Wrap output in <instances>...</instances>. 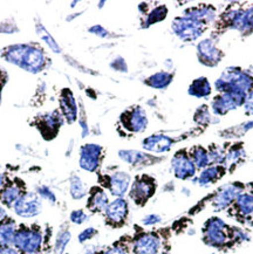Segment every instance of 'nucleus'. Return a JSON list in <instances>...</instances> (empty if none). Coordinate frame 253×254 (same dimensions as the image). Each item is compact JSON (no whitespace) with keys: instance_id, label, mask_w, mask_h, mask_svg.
Wrapping results in <instances>:
<instances>
[{"instance_id":"35","label":"nucleus","mask_w":253,"mask_h":254,"mask_svg":"<svg viewBox=\"0 0 253 254\" xmlns=\"http://www.w3.org/2000/svg\"><path fill=\"white\" fill-rule=\"evenodd\" d=\"M0 254H21L14 246H2L0 247Z\"/></svg>"},{"instance_id":"32","label":"nucleus","mask_w":253,"mask_h":254,"mask_svg":"<svg viewBox=\"0 0 253 254\" xmlns=\"http://www.w3.org/2000/svg\"><path fill=\"white\" fill-rule=\"evenodd\" d=\"M96 233H97V231L95 229L89 227V229L83 230L82 232L79 234V238H77V239H79L80 243H86V242H88V240L93 239V238L96 236Z\"/></svg>"},{"instance_id":"24","label":"nucleus","mask_w":253,"mask_h":254,"mask_svg":"<svg viewBox=\"0 0 253 254\" xmlns=\"http://www.w3.org/2000/svg\"><path fill=\"white\" fill-rule=\"evenodd\" d=\"M171 79H173V76H171L170 74L165 73V71H161V73H157L155 74V75L149 77V79L145 81V83L152 88L162 89V88H165L171 82Z\"/></svg>"},{"instance_id":"1","label":"nucleus","mask_w":253,"mask_h":254,"mask_svg":"<svg viewBox=\"0 0 253 254\" xmlns=\"http://www.w3.org/2000/svg\"><path fill=\"white\" fill-rule=\"evenodd\" d=\"M1 58L30 73H39L46 66L44 52L33 45L9 46L1 52Z\"/></svg>"},{"instance_id":"2","label":"nucleus","mask_w":253,"mask_h":254,"mask_svg":"<svg viewBox=\"0 0 253 254\" xmlns=\"http://www.w3.org/2000/svg\"><path fill=\"white\" fill-rule=\"evenodd\" d=\"M13 246L21 254H41L42 233L40 229L37 226H19Z\"/></svg>"},{"instance_id":"38","label":"nucleus","mask_w":253,"mask_h":254,"mask_svg":"<svg viewBox=\"0 0 253 254\" xmlns=\"http://www.w3.org/2000/svg\"><path fill=\"white\" fill-rule=\"evenodd\" d=\"M6 82H7V74L2 69H0V92H1L2 87L5 86Z\"/></svg>"},{"instance_id":"42","label":"nucleus","mask_w":253,"mask_h":254,"mask_svg":"<svg viewBox=\"0 0 253 254\" xmlns=\"http://www.w3.org/2000/svg\"><path fill=\"white\" fill-rule=\"evenodd\" d=\"M252 225H253V214H252Z\"/></svg>"},{"instance_id":"27","label":"nucleus","mask_w":253,"mask_h":254,"mask_svg":"<svg viewBox=\"0 0 253 254\" xmlns=\"http://www.w3.org/2000/svg\"><path fill=\"white\" fill-rule=\"evenodd\" d=\"M70 240V233L68 231H63L59 233V236L57 238V242H55L54 247V253L55 254H63L66 246L68 245Z\"/></svg>"},{"instance_id":"37","label":"nucleus","mask_w":253,"mask_h":254,"mask_svg":"<svg viewBox=\"0 0 253 254\" xmlns=\"http://www.w3.org/2000/svg\"><path fill=\"white\" fill-rule=\"evenodd\" d=\"M90 32H93V33H95L96 35H100V37H106L107 34V31L105 28H102L101 26H95V27H93V28H90L89 29Z\"/></svg>"},{"instance_id":"28","label":"nucleus","mask_w":253,"mask_h":254,"mask_svg":"<svg viewBox=\"0 0 253 254\" xmlns=\"http://www.w3.org/2000/svg\"><path fill=\"white\" fill-rule=\"evenodd\" d=\"M168 13V9L165 6H160V7L155 8L154 11H152L150 14L148 15V19H147V25H151V24H155V22L157 21H161L163 20L165 18V15H167Z\"/></svg>"},{"instance_id":"11","label":"nucleus","mask_w":253,"mask_h":254,"mask_svg":"<svg viewBox=\"0 0 253 254\" xmlns=\"http://www.w3.org/2000/svg\"><path fill=\"white\" fill-rule=\"evenodd\" d=\"M243 192V187L241 184H230L228 187L220 189V191L216 194L215 199L212 201L213 207L217 211L224 210L229 207L230 205L235 203L236 198Z\"/></svg>"},{"instance_id":"7","label":"nucleus","mask_w":253,"mask_h":254,"mask_svg":"<svg viewBox=\"0 0 253 254\" xmlns=\"http://www.w3.org/2000/svg\"><path fill=\"white\" fill-rule=\"evenodd\" d=\"M102 148L96 144L83 145L80 150V167L88 172H95L100 167Z\"/></svg>"},{"instance_id":"14","label":"nucleus","mask_w":253,"mask_h":254,"mask_svg":"<svg viewBox=\"0 0 253 254\" xmlns=\"http://www.w3.org/2000/svg\"><path fill=\"white\" fill-rule=\"evenodd\" d=\"M109 204V199L105 190L99 187L93 188L90 190L88 201H87V208L93 213L105 212Z\"/></svg>"},{"instance_id":"6","label":"nucleus","mask_w":253,"mask_h":254,"mask_svg":"<svg viewBox=\"0 0 253 254\" xmlns=\"http://www.w3.org/2000/svg\"><path fill=\"white\" fill-rule=\"evenodd\" d=\"M129 214V206L125 198H116L110 201L105 211L106 221L112 227H121L125 225Z\"/></svg>"},{"instance_id":"30","label":"nucleus","mask_w":253,"mask_h":254,"mask_svg":"<svg viewBox=\"0 0 253 254\" xmlns=\"http://www.w3.org/2000/svg\"><path fill=\"white\" fill-rule=\"evenodd\" d=\"M37 194L41 198V199L47 200L48 203L51 204H54L55 201H57V198H55L53 191H52L48 187H45V185H41V187L37 188Z\"/></svg>"},{"instance_id":"34","label":"nucleus","mask_w":253,"mask_h":254,"mask_svg":"<svg viewBox=\"0 0 253 254\" xmlns=\"http://www.w3.org/2000/svg\"><path fill=\"white\" fill-rule=\"evenodd\" d=\"M162 220V218L157 214H148L145 216L143 219H142V224L145 226H151V225H156V224L160 223Z\"/></svg>"},{"instance_id":"19","label":"nucleus","mask_w":253,"mask_h":254,"mask_svg":"<svg viewBox=\"0 0 253 254\" xmlns=\"http://www.w3.org/2000/svg\"><path fill=\"white\" fill-rule=\"evenodd\" d=\"M18 227L12 218L7 217L0 223V247L12 246Z\"/></svg>"},{"instance_id":"13","label":"nucleus","mask_w":253,"mask_h":254,"mask_svg":"<svg viewBox=\"0 0 253 254\" xmlns=\"http://www.w3.org/2000/svg\"><path fill=\"white\" fill-rule=\"evenodd\" d=\"M121 121L123 126L126 127V129L134 132L143 131L148 125L147 116H145L144 112L141 108L126 110L122 115Z\"/></svg>"},{"instance_id":"5","label":"nucleus","mask_w":253,"mask_h":254,"mask_svg":"<svg viewBox=\"0 0 253 254\" xmlns=\"http://www.w3.org/2000/svg\"><path fill=\"white\" fill-rule=\"evenodd\" d=\"M42 208L41 198L37 192H24L22 196L13 205V210L21 218H33L40 214Z\"/></svg>"},{"instance_id":"25","label":"nucleus","mask_w":253,"mask_h":254,"mask_svg":"<svg viewBox=\"0 0 253 254\" xmlns=\"http://www.w3.org/2000/svg\"><path fill=\"white\" fill-rule=\"evenodd\" d=\"M211 89H210V84L207 82L206 79H199L196 80L192 83V86L190 87L189 93L191 95L197 96V97H203V96H207L210 94Z\"/></svg>"},{"instance_id":"29","label":"nucleus","mask_w":253,"mask_h":254,"mask_svg":"<svg viewBox=\"0 0 253 254\" xmlns=\"http://www.w3.org/2000/svg\"><path fill=\"white\" fill-rule=\"evenodd\" d=\"M38 33L42 38V40H44L48 45V46H50V48H51L52 51H54V52H57V53H59L60 47L58 46V44H57V42H55L54 39L52 38L50 34H48V32L44 27H42V26H38Z\"/></svg>"},{"instance_id":"31","label":"nucleus","mask_w":253,"mask_h":254,"mask_svg":"<svg viewBox=\"0 0 253 254\" xmlns=\"http://www.w3.org/2000/svg\"><path fill=\"white\" fill-rule=\"evenodd\" d=\"M70 221H72L73 224H76V225H81V224H83L84 221L88 219V216H87L86 212L82 210H75L73 211L72 213H70Z\"/></svg>"},{"instance_id":"21","label":"nucleus","mask_w":253,"mask_h":254,"mask_svg":"<svg viewBox=\"0 0 253 254\" xmlns=\"http://www.w3.org/2000/svg\"><path fill=\"white\" fill-rule=\"evenodd\" d=\"M199 52V58L200 60L204 61V64H213L219 60L218 58V52H217L216 47L213 46V44L209 40L203 41L198 47Z\"/></svg>"},{"instance_id":"9","label":"nucleus","mask_w":253,"mask_h":254,"mask_svg":"<svg viewBox=\"0 0 253 254\" xmlns=\"http://www.w3.org/2000/svg\"><path fill=\"white\" fill-rule=\"evenodd\" d=\"M130 181V176L126 172L119 171L110 176H106V181L103 185L108 189L113 196L122 198L126 193V191L129 190Z\"/></svg>"},{"instance_id":"10","label":"nucleus","mask_w":253,"mask_h":254,"mask_svg":"<svg viewBox=\"0 0 253 254\" xmlns=\"http://www.w3.org/2000/svg\"><path fill=\"white\" fill-rule=\"evenodd\" d=\"M173 170L176 178L186 181L196 175V165L193 164L192 159L189 158V156L181 151L177 152L173 158Z\"/></svg>"},{"instance_id":"41","label":"nucleus","mask_w":253,"mask_h":254,"mask_svg":"<svg viewBox=\"0 0 253 254\" xmlns=\"http://www.w3.org/2000/svg\"><path fill=\"white\" fill-rule=\"evenodd\" d=\"M83 254H94V252H93V251H86V252H84Z\"/></svg>"},{"instance_id":"18","label":"nucleus","mask_w":253,"mask_h":254,"mask_svg":"<svg viewBox=\"0 0 253 254\" xmlns=\"http://www.w3.org/2000/svg\"><path fill=\"white\" fill-rule=\"evenodd\" d=\"M173 141L170 137L163 135H154L145 138L143 141V146L145 150L154 152H165L170 149Z\"/></svg>"},{"instance_id":"8","label":"nucleus","mask_w":253,"mask_h":254,"mask_svg":"<svg viewBox=\"0 0 253 254\" xmlns=\"http://www.w3.org/2000/svg\"><path fill=\"white\" fill-rule=\"evenodd\" d=\"M161 250V239L155 233H142L132 244L134 254H158Z\"/></svg>"},{"instance_id":"17","label":"nucleus","mask_w":253,"mask_h":254,"mask_svg":"<svg viewBox=\"0 0 253 254\" xmlns=\"http://www.w3.org/2000/svg\"><path fill=\"white\" fill-rule=\"evenodd\" d=\"M60 106L63 110V116L69 123L74 122L76 120V104L74 101V96L69 89H64L60 97Z\"/></svg>"},{"instance_id":"12","label":"nucleus","mask_w":253,"mask_h":254,"mask_svg":"<svg viewBox=\"0 0 253 254\" xmlns=\"http://www.w3.org/2000/svg\"><path fill=\"white\" fill-rule=\"evenodd\" d=\"M198 20H193L190 18L176 19L173 24V28L178 37L182 39H194L200 35L202 28Z\"/></svg>"},{"instance_id":"15","label":"nucleus","mask_w":253,"mask_h":254,"mask_svg":"<svg viewBox=\"0 0 253 254\" xmlns=\"http://www.w3.org/2000/svg\"><path fill=\"white\" fill-rule=\"evenodd\" d=\"M26 192L20 184L15 182H6L1 193H0V201L6 205L7 207H13L19 198L22 196V193Z\"/></svg>"},{"instance_id":"16","label":"nucleus","mask_w":253,"mask_h":254,"mask_svg":"<svg viewBox=\"0 0 253 254\" xmlns=\"http://www.w3.org/2000/svg\"><path fill=\"white\" fill-rule=\"evenodd\" d=\"M238 218H248L253 214V194L242 192L232 204Z\"/></svg>"},{"instance_id":"23","label":"nucleus","mask_w":253,"mask_h":254,"mask_svg":"<svg viewBox=\"0 0 253 254\" xmlns=\"http://www.w3.org/2000/svg\"><path fill=\"white\" fill-rule=\"evenodd\" d=\"M69 192L73 199H82V198L87 194L86 184L81 181L80 177H77V176H72V178H70Z\"/></svg>"},{"instance_id":"3","label":"nucleus","mask_w":253,"mask_h":254,"mask_svg":"<svg viewBox=\"0 0 253 254\" xmlns=\"http://www.w3.org/2000/svg\"><path fill=\"white\" fill-rule=\"evenodd\" d=\"M229 227L220 218L212 217L203 227V237L206 245L211 247H223L229 240Z\"/></svg>"},{"instance_id":"39","label":"nucleus","mask_w":253,"mask_h":254,"mask_svg":"<svg viewBox=\"0 0 253 254\" xmlns=\"http://www.w3.org/2000/svg\"><path fill=\"white\" fill-rule=\"evenodd\" d=\"M7 212H6V210L2 206H0V223L1 221H4L6 218H7Z\"/></svg>"},{"instance_id":"4","label":"nucleus","mask_w":253,"mask_h":254,"mask_svg":"<svg viewBox=\"0 0 253 254\" xmlns=\"http://www.w3.org/2000/svg\"><path fill=\"white\" fill-rule=\"evenodd\" d=\"M155 191H156L155 179L151 178L150 176L143 175L135 178L130 191H129V196L136 205L143 206L154 196Z\"/></svg>"},{"instance_id":"33","label":"nucleus","mask_w":253,"mask_h":254,"mask_svg":"<svg viewBox=\"0 0 253 254\" xmlns=\"http://www.w3.org/2000/svg\"><path fill=\"white\" fill-rule=\"evenodd\" d=\"M101 254H128V250L122 244H116V245H113L109 249L103 251Z\"/></svg>"},{"instance_id":"20","label":"nucleus","mask_w":253,"mask_h":254,"mask_svg":"<svg viewBox=\"0 0 253 254\" xmlns=\"http://www.w3.org/2000/svg\"><path fill=\"white\" fill-rule=\"evenodd\" d=\"M224 174H225V170L222 167H209L199 175V177L197 178V183L200 187H207V185H211L219 181Z\"/></svg>"},{"instance_id":"26","label":"nucleus","mask_w":253,"mask_h":254,"mask_svg":"<svg viewBox=\"0 0 253 254\" xmlns=\"http://www.w3.org/2000/svg\"><path fill=\"white\" fill-rule=\"evenodd\" d=\"M192 162L196 168H205L210 163L209 154L203 148H196L192 154Z\"/></svg>"},{"instance_id":"22","label":"nucleus","mask_w":253,"mask_h":254,"mask_svg":"<svg viewBox=\"0 0 253 254\" xmlns=\"http://www.w3.org/2000/svg\"><path fill=\"white\" fill-rule=\"evenodd\" d=\"M120 157L131 165L147 164L150 158L148 155L142 154L139 151H120Z\"/></svg>"},{"instance_id":"40","label":"nucleus","mask_w":253,"mask_h":254,"mask_svg":"<svg viewBox=\"0 0 253 254\" xmlns=\"http://www.w3.org/2000/svg\"><path fill=\"white\" fill-rule=\"evenodd\" d=\"M5 184H6L5 176L2 175V174H0V193H1V191H2V189H4Z\"/></svg>"},{"instance_id":"36","label":"nucleus","mask_w":253,"mask_h":254,"mask_svg":"<svg viewBox=\"0 0 253 254\" xmlns=\"http://www.w3.org/2000/svg\"><path fill=\"white\" fill-rule=\"evenodd\" d=\"M245 108L248 110V113L253 114V92L250 94V96L245 101Z\"/></svg>"}]
</instances>
